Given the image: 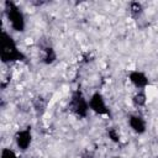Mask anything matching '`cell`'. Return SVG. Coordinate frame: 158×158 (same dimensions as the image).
Instances as JSON below:
<instances>
[{
  "label": "cell",
  "instance_id": "obj_5",
  "mask_svg": "<svg viewBox=\"0 0 158 158\" xmlns=\"http://www.w3.org/2000/svg\"><path fill=\"white\" fill-rule=\"evenodd\" d=\"M130 81L133 86H136L137 89H146L147 85H148V79L147 77L142 73V72H138V70H135V72H131L130 74Z\"/></svg>",
  "mask_w": 158,
  "mask_h": 158
},
{
  "label": "cell",
  "instance_id": "obj_1",
  "mask_svg": "<svg viewBox=\"0 0 158 158\" xmlns=\"http://www.w3.org/2000/svg\"><path fill=\"white\" fill-rule=\"evenodd\" d=\"M1 56L2 60H17L19 57L22 56L20 51H17V47L14 42V40L7 35L6 32H2V40H1Z\"/></svg>",
  "mask_w": 158,
  "mask_h": 158
},
{
  "label": "cell",
  "instance_id": "obj_3",
  "mask_svg": "<svg viewBox=\"0 0 158 158\" xmlns=\"http://www.w3.org/2000/svg\"><path fill=\"white\" fill-rule=\"evenodd\" d=\"M31 142H32V135L28 130H21L15 136V143L17 148L22 152L28 149V147L31 146Z\"/></svg>",
  "mask_w": 158,
  "mask_h": 158
},
{
  "label": "cell",
  "instance_id": "obj_7",
  "mask_svg": "<svg viewBox=\"0 0 158 158\" xmlns=\"http://www.w3.org/2000/svg\"><path fill=\"white\" fill-rule=\"evenodd\" d=\"M1 158H19V156L12 148L6 147L1 151Z\"/></svg>",
  "mask_w": 158,
  "mask_h": 158
},
{
  "label": "cell",
  "instance_id": "obj_2",
  "mask_svg": "<svg viewBox=\"0 0 158 158\" xmlns=\"http://www.w3.org/2000/svg\"><path fill=\"white\" fill-rule=\"evenodd\" d=\"M88 102H89V109L93 110L94 112L99 114V115H104V114L109 112L106 102H105V98L100 93H94L90 96Z\"/></svg>",
  "mask_w": 158,
  "mask_h": 158
},
{
  "label": "cell",
  "instance_id": "obj_4",
  "mask_svg": "<svg viewBox=\"0 0 158 158\" xmlns=\"http://www.w3.org/2000/svg\"><path fill=\"white\" fill-rule=\"evenodd\" d=\"M7 19L11 25V27L15 31H22L23 26H25V21H23V15L20 10H10L7 11Z\"/></svg>",
  "mask_w": 158,
  "mask_h": 158
},
{
  "label": "cell",
  "instance_id": "obj_6",
  "mask_svg": "<svg viewBox=\"0 0 158 158\" xmlns=\"http://www.w3.org/2000/svg\"><path fill=\"white\" fill-rule=\"evenodd\" d=\"M128 125H130L131 130L135 131V132H137V133H142V132L146 131V121L139 115H132V116H130Z\"/></svg>",
  "mask_w": 158,
  "mask_h": 158
}]
</instances>
